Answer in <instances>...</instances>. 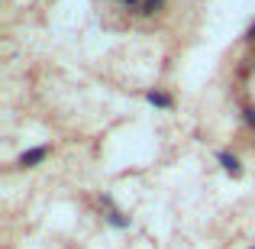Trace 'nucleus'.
<instances>
[{"instance_id":"obj_5","label":"nucleus","mask_w":255,"mask_h":249,"mask_svg":"<svg viewBox=\"0 0 255 249\" xmlns=\"http://www.w3.org/2000/svg\"><path fill=\"white\" fill-rule=\"evenodd\" d=\"M246 123L255 130V107H246Z\"/></svg>"},{"instance_id":"obj_2","label":"nucleus","mask_w":255,"mask_h":249,"mask_svg":"<svg viewBox=\"0 0 255 249\" xmlns=\"http://www.w3.org/2000/svg\"><path fill=\"white\" fill-rule=\"evenodd\" d=\"M217 162H220V168H223L230 178H243V159H239L236 152L220 149V152H217Z\"/></svg>"},{"instance_id":"obj_4","label":"nucleus","mask_w":255,"mask_h":249,"mask_svg":"<svg viewBox=\"0 0 255 249\" xmlns=\"http://www.w3.org/2000/svg\"><path fill=\"white\" fill-rule=\"evenodd\" d=\"M145 100H149L155 110H171V107H174V97L168 91H158V87H155V91H145Z\"/></svg>"},{"instance_id":"obj_3","label":"nucleus","mask_w":255,"mask_h":249,"mask_svg":"<svg viewBox=\"0 0 255 249\" xmlns=\"http://www.w3.org/2000/svg\"><path fill=\"white\" fill-rule=\"evenodd\" d=\"M104 204H107V207H110V211H107V214H104V220H107V224H110V227H113V230H129V227H132V220H129V217H126V214H123V211H117V207H113V204H110V198H104Z\"/></svg>"},{"instance_id":"obj_1","label":"nucleus","mask_w":255,"mask_h":249,"mask_svg":"<svg viewBox=\"0 0 255 249\" xmlns=\"http://www.w3.org/2000/svg\"><path fill=\"white\" fill-rule=\"evenodd\" d=\"M49 156H52V146L49 143H45V146H32V149H26L23 156L16 159V168H36V165H42Z\"/></svg>"},{"instance_id":"obj_7","label":"nucleus","mask_w":255,"mask_h":249,"mask_svg":"<svg viewBox=\"0 0 255 249\" xmlns=\"http://www.w3.org/2000/svg\"><path fill=\"white\" fill-rule=\"evenodd\" d=\"M246 249H255V246H246Z\"/></svg>"},{"instance_id":"obj_6","label":"nucleus","mask_w":255,"mask_h":249,"mask_svg":"<svg viewBox=\"0 0 255 249\" xmlns=\"http://www.w3.org/2000/svg\"><path fill=\"white\" fill-rule=\"evenodd\" d=\"M246 42H255V23L249 26V32H246Z\"/></svg>"}]
</instances>
